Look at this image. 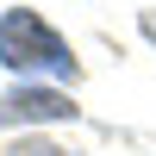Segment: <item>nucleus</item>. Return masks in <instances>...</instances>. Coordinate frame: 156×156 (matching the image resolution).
Wrapping results in <instances>:
<instances>
[{
	"label": "nucleus",
	"mask_w": 156,
	"mask_h": 156,
	"mask_svg": "<svg viewBox=\"0 0 156 156\" xmlns=\"http://www.w3.org/2000/svg\"><path fill=\"white\" fill-rule=\"evenodd\" d=\"M0 56H6L12 69H62V75H75L69 50H62L56 37L37 25V19H25V12L0 19Z\"/></svg>",
	"instance_id": "nucleus-1"
}]
</instances>
